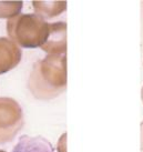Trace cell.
Masks as SVG:
<instances>
[{
	"instance_id": "obj_1",
	"label": "cell",
	"mask_w": 143,
	"mask_h": 152,
	"mask_svg": "<svg viewBox=\"0 0 143 152\" xmlns=\"http://www.w3.org/2000/svg\"><path fill=\"white\" fill-rule=\"evenodd\" d=\"M67 81V56L48 55L34 64L28 88L36 99L51 100L66 91Z\"/></svg>"
},
{
	"instance_id": "obj_2",
	"label": "cell",
	"mask_w": 143,
	"mask_h": 152,
	"mask_svg": "<svg viewBox=\"0 0 143 152\" xmlns=\"http://www.w3.org/2000/svg\"><path fill=\"white\" fill-rule=\"evenodd\" d=\"M7 32L19 48H41L48 37L49 23L36 13H20L8 20Z\"/></svg>"
},
{
	"instance_id": "obj_3",
	"label": "cell",
	"mask_w": 143,
	"mask_h": 152,
	"mask_svg": "<svg viewBox=\"0 0 143 152\" xmlns=\"http://www.w3.org/2000/svg\"><path fill=\"white\" fill-rule=\"evenodd\" d=\"M23 123V113L18 101L12 98H0V143L12 141Z\"/></svg>"
},
{
	"instance_id": "obj_4",
	"label": "cell",
	"mask_w": 143,
	"mask_h": 152,
	"mask_svg": "<svg viewBox=\"0 0 143 152\" xmlns=\"http://www.w3.org/2000/svg\"><path fill=\"white\" fill-rule=\"evenodd\" d=\"M41 50L48 55L62 56L67 53V23L57 21L49 23V32Z\"/></svg>"
},
{
	"instance_id": "obj_5",
	"label": "cell",
	"mask_w": 143,
	"mask_h": 152,
	"mask_svg": "<svg viewBox=\"0 0 143 152\" xmlns=\"http://www.w3.org/2000/svg\"><path fill=\"white\" fill-rule=\"evenodd\" d=\"M20 61V48L9 38L0 37V75L15 69Z\"/></svg>"
},
{
	"instance_id": "obj_6",
	"label": "cell",
	"mask_w": 143,
	"mask_h": 152,
	"mask_svg": "<svg viewBox=\"0 0 143 152\" xmlns=\"http://www.w3.org/2000/svg\"><path fill=\"white\" fill-rule=\"evenodd\" d=\"M52 144L43 137L37 135H22L17 144L13 147L12 152H53Z\"/></svg>"
},
{
	"instance_id": "obj_7",
	"label": "cell",
	"mask_w": 143,
	"mask_h": 152,
	"mask_svg": "<svg viewBox=\"0 0 143 152\" xmlns=\"http://www.w3.org/2000/svg\"><path fill=\"white\" fill-rule=\"evenodd\" d=\"M34 12L37 16L42 18L43 20L46 19H52L60 16L67 9V1L61 0H43V1H32Z\"/></svg>"
},
{
	"instance_id": "obj_8",
	"label": "cell",
	"mask_w": 143,
	"mask_h": 152,
	"mask_svg": "<svg viewBox=\"0 0 143 152\" xmlns=\"http://www.w3.org/2000/svg\"><path fill=\"white\" fill-rule=\"evenodd\" d=\"M22 1H0V19H11L20 15Z\"/></svg>"
},
{
	"instance_id": "obj_9",
	"label": "cell",
	"mask_w": 143,
	"mask_h": 152,
	"mask_svg": "<svg viewBox=\"0 0 143 152\" xmlns=\"http://www.w3.org/2000/svg\"><path fill=\"white\" fill-rule=\"evenodd\" d=\"M57 150L58 152H67V133L66 132L59 138Z\"/></svg>"
},
{
	"instance_id": "obj_10",
	"label": "cell",
	"mask_w": 143,
	"mask_h": 152,
	"mask_svg": "<svg viewBox=\"0 0 143 152\" xmlns=\"http://www.w3.org/2000/svg\"><path fill=\"white\" fill-rule=\"evenodd\" d=\"M141 151L143 152V121L141 123Z\"/></svg>"
},
{
	"instance_id": "obj_11",
	"label": "cell",
	"mask_w": 143,
	"mask_h": 152,
	"mask_svg": "<svg viewBox=\"0 0 143 152\" xmlns=\"http://www.w3.org/2000/svg\"><path fill=\"white\" fill-rule=\"evenodd\" d=\"M141 98H142V101H143V87H142V90H141Z\"/></svg>"
},
{
	"instance_id": "obj_12",
	"label": "cell",
	"mask_w": 143,
	"mask_h": 152,
	"mask_svg": "<svg viewBox=\"0 0 143 152\" xmlns=\"http://www.w3.org/2000/svg\"><path fill=\"white\" fill-rule=\"evenodd\" d=\"M0 152H6V151H4V150H0Z\"/></svg>"
}]
</instances>
